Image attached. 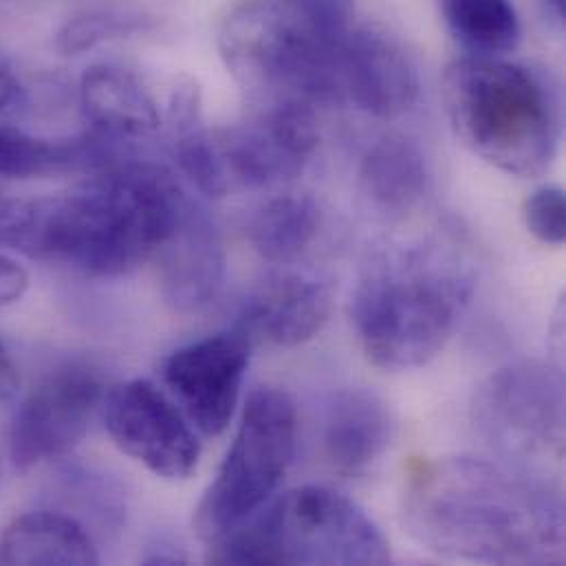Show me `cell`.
I'll list each match as a JSON object with an SVG mask.
<instances>
[{
	"label": "cell",
	"instance_id": "cell-20",
	"mask_svg": "<svg viewBox=\"0 0 566 566\" xmlns=\"http://www.w3.org/2000/svg\"><path fill=\"white\" fill-rule=\"evenodd\" d=\"M359 181L366 197L388 214L412 210L428 186V164L419 146L401 135L379 139L364 157Z\"/></svg>",
	"mask_w": 566,
	"mask_h": 566
},
{
	"label": "cell",
	"instance_id": "cell-29",
	"mask_svg": "<svg viewBox=\"0 0 566 566\" xmlns=\"http://www.w3.org/2000/svg\"><path fill=\"white\" fill-rule=\"evenodd\" d=\"M20 390V375L9 355V350L0 342V403L13 401Z\"/></svg>",
	"mask_w": 566,
	"mask_h": 566
},
{
	"label": "cell",
	"instance_id": "cell-11",
	"mask_svg": "<svg viewBox=\"0 0 566 566\" xmlns=\"http://www.w3.org/2000/svg\"><path fill=\"white\" fill-rule=\"evenodd\" d=\"M254 342L223 331L172 350L161 375L181 412L203 437H219L234 419Z\"/></svg>",
	"mask_w": 566,
	"mask_h": 566
},
{
	"label": "cell",
	"instance_id": "cell-9",
	"mask_svg": "<svg viewBox=\"0 0 566 566\" xmlns=\"http://www.w3.org/2000/svg\"><path fill=\"white\" fill-rule=\"evenodd\" d=\"M104 401L99 375L80 364L49 373L18 406L9 428V457L27 472L73 452Z\"/></svg>",
	"mask_w": 566,
	"mask_h": 566
},
{
	"label": "cell",
	"instance_id": "cell-25",
	"mask_svg": "<svg viewBox=\"0 0 566 566\" xmlns=\"http://www.w3.org/2000/svg\"><path fill=\"white\" fill-rule=\"evenodd\" d=\"M286 7L322 35L337 38L350 29L353 0H286Z\"/></svg>",
	"mask_w": 566,
	"mask_h": 566
},
{
	"label": "cell",
	"instance_id": "cell-7",
	"mask_svg": "<svg viewBox=\"0 0 566 566\" xmlns=\"http://www.w3.org/2000/svg\"><path fill=\"white\" fill-rule=\"evenodd\" d=\"M295 437L293 399L270 386L254 390L217 479L195 512L201 541L217 543L272 501L291 468Z\"/></svg>",
	"mask_w": 566,
	"mask_h": 566
},
{
	"label": "cell",
	"instance_id": "cell-28",
	"mask_svg": "<svg viewBox=\"0 0 566 566\" xmlns=\"http://www.w3.org/2000/svg\"><path fill=\"white\" fill-rule=\"evenodd\" d=\"M142 560L146 565H186L188 556L184 554V549L175 541H170L166 536H159V538H155V543L148 545Z\"/></svg>",
	"mask_w": 566,
	"mask_h": 566
},
{
	"label": "cell",
	"instance_id": "cell-6",
	"mask_svg": "<svg viewBox=\"0 0 566 566\" xmlns=\"http://www.w3.org/2000/svg\"><path fill=\"white\" fill-rule=\"evenodd\" d=\"M228 71L276 102L344 104L339 35L315 31L286 4L250 0L234 7L219 29Z\"/></svg>",
	"mask_w": 566,
	"mask_h": 566
},
{
	"label": "cell",
	"instance_id": "cell-27",
	"mask_svg": "<svg viewBox=\"0 0 566 566\" xmlns=\"http://www.w3.org/2000/svg\"><path fill=\"white\" fill-rule=\"evenodd\" d=\"M29 289V272L9 254L0 252V308L18 302Z\"/></svg>",
	"mask_w": 566,
	"mask_h": 566
},
{
	"label": "cell",
	"instance_id": "cell-1",
	"mask_svg": "<svg viewBox=\"0 0 566 566\" xmlns=\"http://www.w3.org/2000/svg\"><path fill=\"white\" fill-rule=\"evenodd\" d=\"M188 203L168 168L130 159L73 192L0 203V248L88 279H119L157 256Z\"/></svg>",
	"mask_w": 566,
	"mask_h": 566
},
{
	"label": "cell",
	"instance_id": "cell-21",
	"mask_svg": "<svg viewBox=\"0 0 566 566\" xmlns=\"http://www.w3.org/2000/svg\"><path fill=\"white\" fill-rule=\"evenodd\" d=\"M317 230V203L304 195H283L254 214L250 239L265 261L289 263L313 243Z\"/></svg>",
	"mask_w": 566,
	"mask_h": 566
},
{
	"label": "cell",
	"instance_id": "cell-5",
	"mask_svg": "<svg viewBox=\"0 0 566 566\" xmlns=\"http://www.w3.org/2000/svg\"><path fill=\"white\" fill-rule=\"evenodd\" d=\"M214 565H357L390 563L379 527L350 499L304 485L261 507L210 545Z\"/></svg>",
	"mask_w": 566,
	"mask_h": 566
},
{
	"label": "cell",
	"instance_id": "cell-15",
	"mask_svg": "<svg viewBox=\"0 0 566 566\" xmlns=\"http://www.w3.org/2000/svg\"><path fill=\"white\" fill-rule=\"evenodd\" d=\"M333 308V293L315 279L284 274L274 276L250 293L237 319L254 344L291 348L315 337Z\"/></svg>",
	"mask_w": 566,
	"mask_h": 566
},
{
	"label": "cell",
	"instance_id": "cell-3",
	"mask_svg": "<svg viewBox=\"0 0 566 566\" xmlns=\"http://www.w3.org/2000/svg\"><path fill=\"white\" fill-rule=\"evenodd\" d=\"M443 102L459 139L490 166L538 177L558 146L556 104L523 64L470 55L448 66Z\"/></svg>",
	"mask_w": 566,
	"mask_h": 566
},
{
	"label": "cell",
	"instance_id": "cell-22",
	"mask_svg": "<svg viewBox=\"0 0 566 566\" xmlns=\"http://www.w3.org/2000/svg\"><path fill=\"white\" fill-rule=\"evenodd\" d=\"M452 33L474 53L499 57L516 49L521 20L512 0H443Z\"/></svg>",
	"mask_w": 566,
	"mask_h": 566
},
{
	"label": "cell",
	"instance_id": "cell-24",
	"mask_svg": "<svg viewBox=\"0 0 566 566\" xmlns=\"http://www.w3.org/2000/svg\"><path fill=\"white\" fill-rule=\"evenodd\" d=\"M523 219L541 243L560 248L566 237L565 190L558 186L536 190L523 206Z\"/></svg>",
	"mask_w": 566,
	"mask_h": 566
},
{
	"label": "cell",
	"instance_id": "cell-12",
	"mask_svg": "<svg viewBox=\"0 0 566 566\" xmlns=\"http://www.w3.org/2000/svg\"><path fill=\"white\" fill-rule=\"evenodd\" d=\"M217 139L230 184L268 188L295 179L304 170L319 133L313 106L276 102L265 113L223 130Z\"/></svg>",
	"mask_w": 566,
	"mask_h": 566
},
{
	"label": "cell",
	"instance_id": "cell-16",
	"mask_svg": "<svg viewBox=\"0 0 566 566\" xmlns=\"http://www.w3.org/2000/svg\"><path fill=\"white\" fill-rule=\"evenodd\" d=\"M392 439L386 401L366 388L337 390L324 412L322 448L339 474H366L381 461Z\"/></svg>",
	"mask_w": 566,
	"mask_h": 566
},
{
	"label": "cell",
	"instance_id": "cell-17",
	"mask_svg": "<svg viewBox=\"0 0 566 566\" xmlns=\"http://www.w3.org/2000/svg\"><path fill=\"white\" fill-rule=\"evenodd\" d=\"M84 119L99 133L135 142L157 133L164 113L148 84L119 64H95L80 80Z\"/></svg>",
	"mask_w": 566,
	"mask_h": 566
},
{
	"label": "cell",
	"instance_id": "cell-8",
	"mask_svg": "<svg viewBox=\"0 0 566 566\" xmlns=\"http://www.w3.org/2000/svg\"><path fill=\"white\" fill-rule=\"evenodd\" d=\"M483 441L514 461L560 459L565 450V381L560 368L518 361L490 375L472 401Z\"/></svg>",
	"mask_w": 566,
	"mask_h": 566
},
{
	"label": "cell",
	"instance_id": "cell-19",
	"mask_svg": "<svg viewBox=\"0 0 566 566\" xmlns=\"http://www.w3.org/2000/svg\"><path fill=\"white\" fill-rule=\"evenodd\" d=\"M93 534L71 514L29 512L0 534V565H97Z\"/></svg>",
	"mask_w": 566,
	"mask_h": 566
},
{
	"label": "cell",
	"instance_id": "cell-14",
	"mask_svg": "<svg viewBox=\"0 0 566 566\" xmlns=\"http://www.w3.org/2000/svg\"><path fill=\"white\" fill-rule=\"evenodd\" d=\"M157 256L161 293L177 313L206 308L223 286L226 252L219 228L208 210L192 199Z\"/></svg>",
	"mask_w": 566,
	"mask_h": 566
},
{
	"label": "cell",
	"instance_id": "cell-2",
	"mask_svg": "<svg viewBox=\"0 0 566 566\" xmlns=\"http://www.w3.org/2000/svg\"><path fill=\"white\" fill-rule=\"evenodd\" d=\"M403 521L419 545L450 560H565L563 499L543 481L488 459L415 461L403 488Z\"/></svg>",
	"mask_w": 566,
	"mask_h": 566
},
{
	"label": "cell",
	"instance_id": "cell-10",
	"mask_svg": "<svg viewBox=\"0 0 566 566\" xmlns=\"http://www.w3.org/2000/svg\"><path fill=\"white\" fill-rule=\"evenodd\" d=\"M104 426L113 443L155 476L184 481L201 461L188 417L148 379L117 384L104 397Z\"/></svg>",
	"mask_w": 566,
	"mask_h": 566
},
{
	"label": "cell",
	"instance_id": "cell-13",
	"mask_svg": "<svg viewBox=\"0 0 566 566\" xmlns=\"http://www.w3.org/2000/svg\"><path fill=\"white\" fill-rule=\"evenodd\" d=\"M344 104L390 119L406 113L419 95V75L403 46L384 31L361 27L339 35Z\"/></svg>",
	"mask_w": 566,
	"mask_h": 566
},
{
	"label": "cell",
	"instance_id": "cell-23",
	"mask_svg": "<svg viewBox=\"0 0 566 566\" xmlns=\"http://www.w3.org/2000/svg\"><path fill=\"white\" fill-rule=\"evenodd\" d=\"M153 20L130 9H88L66 20L55 33V51L60 55H80L102 42L128 38L150 29Z\"/></svg>",
	"mask_w": 566,
	"mask_h": 566
},
{
	"label": "cell",
	"instance_id": "cell-4",
	"mask_svg": "<svg viewBox=\"0 0 566 566\" xmlns=\"http://www.w3.org/2000/svg\"><path fill=\"white\" fill-rule=\"evenodd\" d=\"M474 295V276L446 261L403 256L357 284L350 319L375 366L410 370L434 359L454 335Z\"/></svg>",
	"mask_w": 566,
	"mask_h": 566
},
{
	"label": "cell",
	"instance_id": "cell-30",
	"mask_svg": "<svg viewBox=\"0 0 566 566\" xmlns=\"http://www.w3.org/2000/svg\"><path fill=\"white\" fill-rule=\"evenodd\" d=\"M547 4L552 9V13L556 15V20H563V15H565V0H547Z\"/></svg>",
	"mask_w": 566,
	"mask_h": 566
},
{
	"label": "cell",
	"instance_id": "cell-18",
	"mask_svg": "<svg viewBox=\"0 0 566 566\" xmlns=\"http://www.w3.org/2000/svg\"><path fill=\"white\" fill-rule=\"evenodd\" d=\"M172 157L179 170L206 197L221 199L230 190V177L219 148V139L206 128L201 91L192 77H181L166 106Z\"/></svg>",
	"mask_w": 566,
	"mask_h": 566
},
{
	"label": "cell",
	"instance_id": "cell-26",
	"mask_svg": "<svg viewBox=\"0 0 566 566\" xmlns=\"http://www.w3.org/2000/svg\"><path fill=\"white\" fill-rule=\"evenodd\" d=\"M27 104V88L22 86L13 66L0 53V117L22 115L29 108Z\"/></svg>",
	"mask_w": 566,
	"mask_h": 566
}]
</instances>
